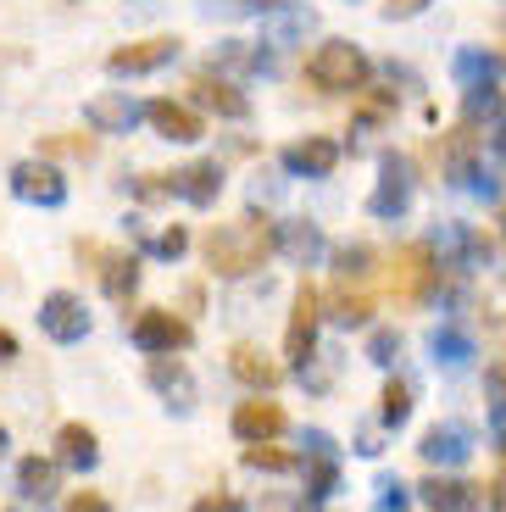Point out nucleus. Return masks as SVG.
Instances as JSON below:
<instances>
[{
	"label": "nucleus",
	"instance_id": "obj_28",
	"mask_svg": "<svg viewBox=\"0 0 506 512\" xmlns=\"http://www.w3.org/2000/svg\"><path fill=\"white\" fill-rule=\"evenodd\" d=\"M167 190H178V179H162V173H145L140 179V201H162Z\"/></svg>",
	"mask_w": 506,
	"mask_h": 512
},
{
	"label": "nucleus",
	"instance_id": "obj_14",
	"mask_svg": "<svg viewBox=\"0 0 506 512\" xmlns=\"http://www.w3.org/2000/svg\"><path fill=\"white\" fill-rule=\"evenodd\" d=\"M190 95L201 106H212V112H223V117H245V95L234 90V84H223V78H212V73H195Z\"/></svg>",
	"mask_w": 506,
	"mask_h": 512
},
{
	"label": "nucleus",
	"instance_id": "obj_19",
	"mask_svg": "<svg viewBox=\"0 0 506 512\" xmlns=\"http://www.w3.org/2000/svg\"><path fill=\"white\" fill-rule=\"evenodd\" d=\"M468 490L473 485H462V479H429V485H423V501H429L434 512H462V507H473Z\"/></svg>",
	"mask_w": 506,
	"mask_h": 512
},
{
	"label": "nucleus",
	"instance_id": "obj_27",
	"mask_svg": "<svg viewBox=\"0 0 506 512\" xmlns=\"http://www.w3.org/2000/svg\"><path fill=\"white\" fill-rule=\"evenodd\" d=\"M67 512H112V501H106L101 490H78V496L67 501Z\"/></svg>",
	"mask_w": 506,
	"mask_h": 512
},
{
	"label": "nucleus",
	"instance_id": "obj_13",
	"mask_svg": "<svg viewBox=\"0 0 506 512\" xmlns=\"http://www.w3.org/2000/svg\"><path fill=\"white\" fill-rule=\"evenodd\" d=\"M228 368L240 373V379L251 384V390H273V384L284 379V368H279V362H267L256 346H234V351H228Z\"/></svg>",
	"mask_w": 506,
	"mask_h": 512
},
{
	"label": "nucleus",
	"instance_id": "obj_24",
	"mask_svg": "<svg viewBox=\"0 0 506 512\" xmlns=\"http://www.w3.org/2000/svg\"><path fill=\"white\" fill-rule=\"evenodd\" d=\"M367 262H373V251H367V245H345V251H340V279L362 284L367 279Z\"/></svg>",
	"mask_w": 506,
	"mask_h": 512
},
{
	"label": "nucleus",
	"instance_id": "obj_2",
	"mask_svg": "<svg viewBox=\"0 0 506 512\" xmlns=\"http://www.w3.org/2000/svg\"><path fill=\"white\" fill-rule=\"evenodd\" d=\"M306 84L323 95H356L367 90V56L356 51L351 39H323L312 56H306Z\"/></svg>",
	"mask_w": 506,
	"mask_h": 512
},
{
	"label": "nucleus",
	"instance_id": "obj_8",
	"mask_svg": "<svg viewBox=\"0 0 506 512\" xmlns=\"http://www.w3.org/2000/svg\"><path fill=\"white\" fill-rule=\"evenodd\" d=\"M12 190L23 195V201H39V206L67 201V179L56 173L51 162H17L12 167Z\"/></svg>",
	"mask_w": 506,
	"mask_h": 512
},
{
	"label": "nucleus",
	"instance_id": "obj_1",
	"mask_svg": "<svg viewBox=\"0 0 506 512\" xmlns=\"http://www.w3.org/2000/svg\"><path fill=\"white\" fill-rule=\"evenodd\" d=\"M201 251H206V268H212L217 279H245V273H256L267 256L279 251V229L251 212V218H240V223H217L201 240Z\"/></svg>",
	"mask_w": 506,
	"mask_h": 512
},
{
	"label": "nucleus",
	"instance_id": "obj_29",
	"mask_svg": "<svg viewBox=\"0 0 506 512\" xmlns=\"http://www.w3.org/2000/svg\"><path fill=\"white\" fill-rule=\"evenodd\" d=\"M484 384H490V401H495V407H506V362H495V368L484 373Z\"/></svg>",
	"mask_w": 506,
	"mask_h": 512
},
{
	"label": "nucleus",
	"instance_id": "obj_37",
	"mask_svg": "<svg viewBox=\"0 0 506 512\" xmlns=\"http://www.w3.org/2000/svg\"><path fill=\"white\" fill-rule=\"evenodd\" d=\"M501 229H506V212H501Z\"/></svg>",
	"mask_w": 506,
	"mask_h": 512
},
{
	"label": "nucleus",
	"instance_id": "obj_31",
	"mask_svg": "<svg viewBox=\"0 0 506 512\" xmlns=\"http://www.w3.org/2000/svg\"><path fill=\"white\" fill-rule=\"evenodd\" d=\"M184 245H190V234H184V229H167L162 240H156V251H162V256H184Z\"/></svg>",
	"mask_w": 506,
	"mask_h": 512
},
{
	"label": "nucleus",
	"instance_id": "obj_4",
	"mask_svg": "<svg viewBox=\"0 0 506 512\" xmlns=\"http://www.w3.org/2000/svg\"><path fill=\"white\" fill-rule=\"evenodd\" d=\"M134 346L140 351H151V357H173V351H184L195 340V329L178 312H167V307H145V312H134Z\"/></svg>",
	"mask_w": 506,
	"mask_h": 512
},
{
	"label": "nucleus",
	"instance_id": "obj_18",
	"mask_svg": "<svg viewBox=\"0 0 506 512\" xmlns=\"http://www.w3.org/2000/svg\"><path fill=\"white\" fill-rule=\"evenodd\" d=\"M101 284H106V295H112V301H128V295H134V284H140V262H134V256H106V268H101Z\"/></svg>",
	"mask_w": 506,
	"mask_h": 512
},
{
	"label": "nucleus",
	"instance_id": "obj_21",
	"mask_svg": "<svg viewBox=\"0 0 506 512\" xmlns=\"http://www.w3.org/2000/svg\"><path fill=\"white\" fill-rule=\"evenodd\" d=\"M89 123L106 128V134H112V128H128L134 123V106H128L123 95H101V101H89Z\"/></svg>",
	"mask_w": 506,
	"mask_h": 512
},
{
	"label": "nucleus",
	"instance_id": "obj_20",
	"mask_svg": "<svg viewBox=\"0 0 506 512\" xmlns=\"http://www.w3.org/2000/svg\"><path fill=\"white\" fill-rule=\"evenodd\" d=\"M395 106H401V101H395V90H362V101H356V128H379V123H390V117H395Z\"/></svg>",
	"mask_w": 506,
	"mask_h": 512
},
{
	"label": "nucleus",
	"instance_id": "obj_12",
	"mask_svg": "<svg viewBox=\"0 0 506 512\" xmlns=\"http://www.w3.org/2000/svg\"><path fill=\"white\" fill-rule=\"evenodd\" d=\"M329 318H334V323H345V329H362V323L373 318V295H367L362 284L340 279V290L329 295Z\"/></svg>",
	"mask_w": 506,
	"mask_h": 512
},
{
	"label": "nucleus",
	"instance_id": "obj_33",
	"mask_svg": "<svg viewBox=\"0 0 506 512\" xmlns=\"http://www.w3.org/2000/svg\"><path fill=\"white\" fill-rule=\"evenodd\" d=\"M12 357H17V334L0 329V362H12Z\"/></svg>",
	"mask_w": 506,
	"mask_h": 512
},
{
	"label": "nucleus",
	"instance_id": "obj_5",
	"mask_svg": "<svg viewBox=\"0 0 506 512\" xmlns=\"http://www.w3.org/2000/svg\"><path fill=\"white\" fill-rule=\"evenodd\" d=\"M317 318H323V295H317V284H312V279H301V284H295L290 329H284V357H290V362H306V357H312Z\"/></svg>",
	"mask_w": 506,
	"mask_h": 512
},
{
	"label": "nucleus",
	"instance_id": "obj_16",
	"mask_svg": "<svg viewBox=\"0 0 506 512\" xmlns=\"http://www.w3.org/2000/svg\"><path fill=\"white\" fill-rule=\"evenodd\" d=\"M173 179H178V190L190 195L195 206H212L217 190H223V173H217V162H195V167H184V173H173Z\"/></svg>",
	"mask_w": 506,
	"mask_h": 512
},
{
	"label": "nucleus",
	"instance_id": "obj_30",
	"mask_svg": "<svg viewBox=\"0 0 506 512\" xmlns=\"http://www.w3.org/2000/svg\"><path fill=\"white\" fill-rule=\"evenodd\" d=\"M423 6H429V0H384V17H390V23L395 17H418Z\"/></svg>",
	"mask_w": 506,
	"mask_h": 512
},
{
	"label": "nucleus",
	"instance_id": "obj_9",
	"mask_svg": "<svg viewBox=\"0 0 506 512\" xmlns=\"http://www.w3.org/2000/svg\"><path fill=\"white\" fill-rule=\"evenodd\" d=\"M284 429V407L279 401H240V407H234V435L245 440V446H262V440H273Z\"/></svg>",
	"mask_w": 506,
	"mask_h": 512
},
{
	"label": "nucleus",
	"instance_id": "obj_10",
	"mask_svg": "<svg viewBox=\"0 0 506 512\" xmlns=\"http://www.w3.org/2000/svg\"><path fill=\"white\" fill-rule=\"evenodd\" d=\"M145 123H151L162 140H178V145H190V140H201V134H206L201 117H195L184 101H151V106H145Z\"/></svg>",
	"mask_w": 506,
	"mask_h": 512
},
{
	"label": "nucleus",
	"instance_id": "obj_34",
	"mask_svg": "<svg viewBox=\"0 0 506 512\" xmlns=\"http://www.w3.org/2000/svg\"><path fill=\"white\" fill-rule=\"evenodd\" d=\"M490 501H495V507H506V474H501V479H495V485H490Z\"/></svg>",
	"mask_w": 506,
	"mask_h": 512
},
{
	"label": "nucleus",
	"instance_id": "obj_17",
	"mask_svg": "<svg viewBox=\"0 0 506 512\" xmlns=\"http://www.w3.org/2000/svg\"><path fill=\"white\" fill-rule=\"evenodd\" d=\"M17 490H23L28 501H45L56 490V462H45V457H23L17 462Z\"/></svg>",
	"mask_w": 506,
	"mask_h": 512
},
{
	"label": "nucleus",
	"instance_id": "obj_7",
	"mask_svg": "<svg viewBox=\"0 0 506 512\" xmlns=\"http://www.w3.org/2000/svg\"><path fill=\"white\" fill-rule=\"evenodd\" d=\"M173 56H178V39L151 34V39H134V45H117V51L106 56V67H112V73H156V67H167Z\"/></svg>",
	"mask_w": 506,
	"mask_h": 512
},
{
	"label": "nucleus",
	"instance_id": "obj_3",
	"mask_svg": "<svg viewBox=\"0 0 506 512\" xmlns=\"http://www.w3.org/2000/svg\"><path fill=\"white\" fill-rule=\"evenodd\" d=\"M434 284H440V262H434V251L423 240L401 245V251L390 256V290L401 307H423L434 295Z\"/></svg>",
	"mask_w": 506,
	"mask_h": 512
},
{
	"label": "nucleus",
	"instance_id": "obj_11",
	"mask_svg": "<svg viewBox=\"0 0 506 512\" xmlns=\"http://www.w3.org/2000/svg\"><path fill=\"white\" fill-rule=\"evenodd\" d=\"M284 167H290V173H306V179H323V173H334V167H340V145L323 140V134L295 140L290 151H284Z\"/></svg>",
	"mask_w": 506,
	"mask_h": 512
},
{
	"label": "nucleus",
	"instance_id": "obj_32",
	"mask_svg": "<svg viewBox=\"0 0 506 512\" xmlns=\"http://www.w3.org/2000/svg\"><path fill=\"white\" fill-rule=\"evenodd\" d=\"M195 512H245V507L234 496H201V501H195Z\"/></svg>",
	"mask_w": 506,
	"mask_h": 512
},
{
	"label": "nucleus",
	"instance_id": "obj_26",
	"mask_svg": "<svg viewBox=\"0 0 506 512\" xmlns=\"http://www.w3.org/2000/svg\"><path fill=\"white\" fill-rule=\"evenodd\" d=\"M45 151H51V156H89V151H95V140H89V134H51Z\"/></svg>",
	"mask_w": 506,
	"mask_h": 512
},
{
	"label": "nucleus",
	"instance_id": "obj_25",
	"mask_svg": "<svg viewBox=\"0 0 506 512\" xmlns=\"http://www.w3.org/2000/svg\"><path fill=\"white\" fill-rule=\"evenodd\" d=\"M151 384H156V390H184V396H190V379H184V368H178V362L167 368V357L151 362Z\"/></svg>",
	"mask_w": 506,
	"mask_h": 512
},
{
	"label": "nucleus",
	"instance_id": "obj_23",
	"mask_svg": "<svg viewBox=\"0 0 506 512\" xmlns=\"http://www.w3.org/2000/svg\"><path fill=\"white\" fill-rule=\"evenodd\" d=\"M379 401H384V407H379V412H384V423H406V412H412V390H406L401 379L384 384V396H379Z\"/></svg>",
	"mask_w": 506,
	"mask_h": 512
},
{
	"label": "nucleus",
	"instance_id": "obj_36",
	"mask_svg": "<svg viewBox=\"0 0 506 512\" xmlns=\"http://www.w3.org/2000/svg\"><path fill=\"white\" fill-rule=\"evenodd\" d=\"M0 451H6V429H0Z\"/></svg>",
	"mask_w": 506,
	"mask_h": 512
},
{
	"label": "nucleus",
	"instance_id": "obj_22",
	"mask_svg": "<svg viewBox=\"0 0 506 512\" xmlns=\"http://www.w3.org/2000/svg\"><path fill=\"white\" fill-rule=\"evenodd\" d=\"M245 468H267V474H290V468H301V457H295V451H279L273 440H262V446H245Z\"/></svg>",
	"mask_w": 506,
	"mask_h": 512
},
{
	"label": "nucleus",
	"instance_id": "obj_15",
	"mask_svg": "<svg viewBox=\"0 0 506 512\" xmlns=\"http://www.w3.org/2000/svg\"><path fill=\"white\" fill-rule=\"evenodd\" d=\"M56 457H62L67 468H95V457H101V451H95V429H89V423H62V429H56Z\"/></svg>",
	"mask_w": 506,
	"mask_h": 512
},
{
	"label": "nucleus",
	"instance_id": "obj_6",
	"mask_svg": "<svg viewBox=\"0 0 506 512\" xmlns=\"http://www.w3.org/2000/svg\"><path fill=\"white\" fill-rule=\"evenodd\" d=\"M39 329L51 334V340H62V346L84 340V334H89V312H84V301H78L73 290H51L45 301H39Z\"/></svg>",
	"mask_w": 506,
	"mask_h": 512
},
{
	"label": "nucleus",
	"instance_id": "obj_35",
	"mask_svg": "<svg viewBox=\"0 0 506 512\" xmlns=\"http://www.w3.org/2000/svg\"><path fill=\"white\" fill-rule=\"evenodd\" d=\"M251 6H284V0H251Z\"/></svg>",
	"mask_w": 506,
	"mask_h": 512
}]
</instances>
